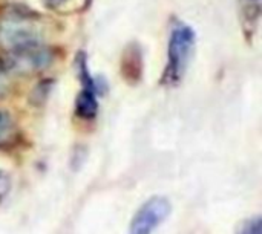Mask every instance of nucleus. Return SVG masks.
Returning <instances> with one entry per match:
<instances>
[{
    "label": "nucleus",
    "instance_id": "nucleus-1",
    "mask_svg": "<svg viewBox=\"0 0 262 234\" xmlns=\"http://www.w3.org/2000/svg\"><path fill=\"white\" fill-rule=\"evenodd\" d=\"M40 18L18 6H9L0 12V46L5 51L43 41Z\"/></svg>",
    "mask_w": 262,
    "mask_h": 234
},
{
    "label": "nucleus",
    "instance_id": "nucleus-2",
    "mask_svg": "<svg viewBox=\"0 0 262 234\" xmlns=\"http://www.w3.org/2000/svg\"><path fill=\"white\" fill-rule=\"evenodd\" d=\"M195 48V32L190 26L184 23H177L170 32L169 49H167V64L163 72V84L177 86L190 63V57Z\"/></svg>",
    "mask_w": 262,
    "mask_h": 234
},
{
    "label": "nucleus",
    "instance_id": "nucleus-3",
    "mask_svg": "<svg viewBox=\"0 0 262 234\" xmlns=\"http://www.w3.org/2000/svg\"><path fill=\"white\" fill-rule=\"evenodd\" d=\"M52 61V51L43 43H29L9 51H5L2 69L17 75H31L46 69Z\"/></svg>",
    "mask_w": 262,
    "mask_h": 234
},
{
    "label": "nucleus",
    "instance_id": "nucleus-4",
    "mask_svg": "<svg viewBox=\"0 0 262 234\" xmlns=\"http://www.w3.org/2000/svg\"><path fill=\"white\" fill-rule=\"evenodd\" d=\"M172 213V204L164 196L147 199L130 221L127 234H154L155 230L167 221Z\"/></svg>",
    "mask_w": 262,
    "mask_h": 234
},
{
    "label": "nucleus",
    "instance_id": "nucleus-5",
    "mask_svg": "<svg viewBox=\"0 0 262 234\" xmlns=\"http://www.w3.org/2000/svg\"><path fill=\"white\" fill-rule=\"evenodd\" d=\"M78 64H80V77H81L83 89H81L80 95L77 97L75 112H77V116H80L83 120H92L98 110L97 92H95L97 89H95V84L86 69V61L83 57H81V60H78Z\"/></svg>",
    "mask_w": 262,
    "mask_h": 234
},
{
    "label": "nucleus",
    "instance_id": "nucleus-6",
    "mask_svg": "<svg viewBox=\"0 0 262 234\" xmlns=\"http://www.w3.org/2000/svg\"><path fill=\"white\" fill-rule=\"evenodd\" d=\"M241 3V18L246 32H256L259 15H261V0H239Z\"/></svg>",
    "mask_w": 262,
    "mask_h": 234
},
{
    "label": "nucleus",
    "instance_id": "nucleus-7",
    "mask_svg": "<svg viewBox=\"0 0 262 234\" xmlns=\"http://www.w3.org/2000/svg\"><path fill=\"white\" fill-rule=\"evenodd\" d=\"M123 71H124L126 80H132V78L140 80L141 77V55H140V49L135 44L127 48L124 54Z\"/></svg>",
    "mask_w": 262,
    "mask_h": 234
},
{
    "label": "nucleus",
    "instance_id": "nucleus-8",
    "mask_svg": "<svg viewBox=\"0 0 262 234\" xmlns=\"http://www.w3.org/2000/svg\"><path fill=\"white\" fill-rule=\"evenodd\" d=\"M14 135V123L12 118L6 113L0 110V147L5 146L8 141H11Z\"/></svg>",
    "mask_w": 262,
    "mask_h": 234
},
{
    "label": "nucleus",
    "instance_id": "nucleus-9",
    "mask_svg": "<svg viewBox=\"0 0 262 234\" xmlns=\"http://www.w3.org/2000/svg\"><path fill=\"white\" fill-rule=\"evenodd\" d=\"M262 221L259 216H253L247 221H244L236 234H262Z\"/></svg>",
    "mask_w": 262,
    "mask_h": 234
},
{
    "label": "nucleus",
    "instance_id": "nucleus-10",
    "mask_svg": "<svg viewBox=\"0 0 262 234\" xmlns=\"http://www.w3.org/2000/svg\"><path fill=\"white\" fill-rule=\"evenodd\" d=\"M9 190H11V179H9L8 173L0 170V201H3V198H6Z\"/></svg>",
    "mask_w": 262,
    "mask_h": 234
},
{
    "label": "nucleus",
    "instance_id": "nucleus-11",
    "mask_svg": "<svg viewBox=\"0 0 262 234\" xmlns=\"http://www.w3.org/2000/svg\"><path fill=\"white\" fill-rule=\"evenodd\" d=\"M6 90V77H5V71L0 67V93H3Z\"/></svg>",
    "mask_w": 262,
    "mask_h": 234
},
{
    "label": "nucleus",
    "instance_id": "nucleus-12",
    "mask_svg": "<svg viewBox=\"0 0 262 234\" xmlns=\"http://www.w3.org/2000/svg\"><path fill=\"white\" fill-rule=\"evenodd\" d=\"M51 6H58V5H61L63 2H66V0H46Z\"/></svg>",
    "mask_w": 262,
    "mask_h": 234
}]
</instances>
